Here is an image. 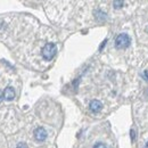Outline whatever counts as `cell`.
I'll return each mask as SVG.
<instances>
[{
	"mask_svg": "<svg viewBox=\"0 0 148 148\" xmlns=\"http://www.w3.org/2000/svg\"><path fill=\"white\" fill-rule=\"evenodd\" d=\"M130 42H131V39L127 33H121L115 39V47L117 49H124L129 47Z\"/></svg>",
	"mask_w": 148,
	"mask_h": 148,
	"instance_id": "cell-1",
	"label": "cell"
},
{
	"mask_svg": "<svg viewBox=\"0 0 148 148\" xmlns=\"http://www.w3.org/2000/svg\"><path fill=\"white\" fill-rule=\"evenodd\" d=\"M57 51V47L55 43H47L43 48H42V57L46 60H51L54 58V56L56 55Z\"/></svg>",
	"mask_w": 148,
	"mask_h": 148,
	"instance_id": "cell-2",
	"label": "cell"
},
{
	"mask_svg": "<svg viewBox=\"0 0 148 148\" xmlns=\"http://www.w3.org/2000/svg\"><path fill=\"white\" fill-rule=\"evenodd\" d=\"M34 138L38 141H45L47 138V131L43 129L42 127H39L34 130Z\"/></svg>",
	"mask_w": 148,
	"mask_h": 148,
	"instance_id": "cell-3",
	"label": "cell"
},
{
	"mask_svg": "<svg viewBox=\"0 0 148 148\" xmlns=\"http://www.w3.org/2000/svg\"><path fill=\"white\" fill-rule=\"evenodd\" d=\"M89 108H90V111L92 112V113H99V112L101 111V108H103V104L99 100L93 99V100L90 101Z\"/></svg>",
	"mask_w": 148,
	"mask_h": 148,
	"instance_id": "cell-4",
	"label": "cell"
},
{
	"mask_svg": "<svg viewBox=\"0 0 148 148\" xmlns=\"http://www.w3.org/2000/svg\"><path fill=\"white\" fill-rule=\"evenodd\" d=\"M14 97H15V91H14V89L12 88V87H7L5 90H3V98L6 99V100H13L14 99Z\"/></svg>",
	"mask_w": 148,
	"mask_h": 148,
	"instance_id": "cell-5",
	"label": "cell"
},
{
	"mask_svg": "<svg viewBox=\"0 0 148 148\" xmlns=\"http://www.w3.org/2000/svg\"><path fill=\"white\" fill-rule=\"evenodd\" d=\"M95 14H96V18L99 19V21H104V19L106 18V14L103 13L101 10H97Z\"/></svg>",
	"mask_w": 148,
	"mask_h": 148,
	"instance_id": "cell-6",
	"label": "cell"
},
{
	"mask_svg": "<svg viewBox=\"0 0 148 148\" xmlns=\"http://www.w3.org/2000/svg\"><path fill=\"white\" fill-rule=\"evenodd\" d=\"M113 5H114V8H121V7L124 5V2H123V1H121V0H120V1H117V0H116V1H114V2H113Z\"/></svg>",
	"mask_w": 148,
	"mask_h": 148,
	"instance_id": "cell-7",
	"label": "cell"
},
{
	"mask_svg": "<svg viewBox=\"0 0 148 148\" xmlns=\"http://www.w3.org/2000/svg\"><path fill=\"white\" fill-rule=\"evenodd\" d=\"M93 148H106V146L103 143H97V144L93 145Z\"/></svg>",
	"mask_w": 148,
	"mask_h": 148,
	"instance_id": "cell-8",
	"label": "cell"
},
{
	"mask_svg": "<svg viewBox=\"0 0 148 148\" xmlns=\"http://www.w3.org/2000/svg\"><path fill=\"white\" fill-rule=\"evenodd\" d=\"M130 132H131V140H132V141H134V140H136V133H134V130L131 129Z\"/></svg>",
	"mask_w": 148,
	"mask_h": 148,
	"instance_id": "cell-9",
	"label": "cell"
},
{
	"mask_svg": "<svg viewBox=\"0 0 148 148\" xmlns=\"http://www.w3.org/2000/svg\"><path fill=\"white\" fill-rule=\"evenodd\" d=\"M16 148H27V145H26V144H24V143H19Z\"/></svg>",
	"mask_w": 148,
	"mask_h": 148,
	"instance_id": "cell-10",
	"label": "cell"
},
{
	"mask_svg": "<svg viewBox=\"0 0 148 148\" xmlns=\"http://www.w3.org/2000/svg\"><path fill=\"white\" fill-rule=\"evenodd\" d=\"M2 98H3V92H2V91H0V103L2 101Z\"/></svg>",
	"mask_w": 148,
	"mask_h": 148,
	"instance_id": "cell-11",
	"label": "cell"
},
{
	"mask_svg": "<svg viewBox=\"0 0 148 148\" xmlns=\"http://www.w3.org/2000/svg\"><path fill=\"white\" fill-rule=\"evenodd\" d=\"M144 76L146 77V80H148V71H145V72H144Z\"/></svg>",
	"mask_w": 148,
	"mask_h": 148,
	"instance_id": "cell-12",
	"label": "cell"
},
{
	"mask_svg": "<svg viewBox=\"0 0 148 148\" xmlns=\"http://www.w3.org/2000/svg\"><path fill=\"white\" fill-rule=\"evenodd\" d=\"M145 148H148V143L146 144V146H145Z\"/></svg>",
	"mask_w": 148,
	"mask_h": 148,
	"instance_id": "cell-13",
	"label": "cell"
},
{
	"mask_svg": "<svg viewBox=\"0 0 148 148\" xmlns=\"http://www.w3.org/2000/svg\"><path fill=\"white\" fill-rule=\"evenodd\" d=\"M147 93H148V90H147Z\"/></svg>",
	"mask_w": 148,
	"mask_h": 148,
	"instance_id": "cell-14",
	"label": "cell"
}]
</instances>
